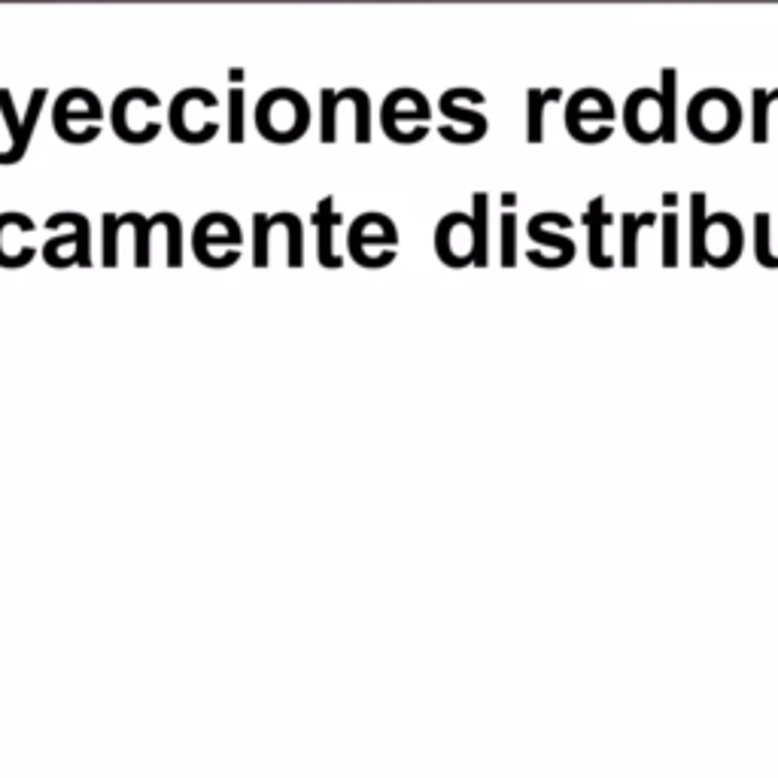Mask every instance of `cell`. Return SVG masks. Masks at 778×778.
Masks as SVG:
<instances>
[{
    "instance_id": "obj_19",
    "label": "cell",
    "mask_w": 778,
    "mask_h": 778,
    "mask_svg": "<svg viewBox=\"0 0 778 778\" xmlns=\"http://www.w3.org/2000/svg\"><path fill=\"white\" fill-rule=\"evenodd\" d=\"M122 216L107 213L104 216V268L119 265V231H122Z\"/></svg>"
},
{
    "instance_id": "obj_15",
    "label": "cell",
    "mask_w": 778,
    "mask_h": 778,
    "mask_svg": "<svg viewBox=\"0 0 778 778\" xmlns=\"http://www.w3.org/2000/svg\"><path fill=\"white\" fill-rule=\"evenodd\" d=\"M125 225L134 228V265L137 268H149V259H152V231H155V222L140 216V213H125L122 216Z\"/></svg>"
},
{
    "instance_id": "obj_16",
    "label": "cell",
    "mask_w": 778,
    "mask_h": 778,
    "mask_svg": "<svg viewBox=\"0 0 778 778\" xmlns=\"http://www.w3.org/2000/svg\"><path fill=\"white\" fill-rule=\"evenodd\" d=\"M529 238L532 241H538V244H544V247H557L560 250V256H563V262H569L572 256H575V244L566 238V235H551L548 231V225H544V216L538 213V216H532V222H529Z\"/></svg>"
},
{
    "instance_id": "obj_20",
    "label": "cell",
    "mask_w": 778,
    "mask_h": 778,
    "mask_svg": "<svg viewBox=\"0 0 778 778\" xmlns=\"http://www.w3.org/2000/svg\"><path fill=\"white\" fill-rule=\"evenodd\" d=\"M599 204V201H596ZM596 204H593V213H590V262L596 268H611L614 259L605 253V244H602V216H596Z\"/></svg>"
},
{
    "instance_id": "obj_8",
    "label": "cell",
    "mask_w": 778,
    "mask_h": 778,
    "mask_svg": "<svg viewBox=\"0 0 778 778\" xmlns=\"http://www.w3.org/2000/svg\"><path fill=\"white\" fill-rule=\"evenodd\" d=\"M37 225L25 213H0V268H25L37 250L19 244L22 235L34 231Z\"/></svg>"
},
{
    "instance_id": "obj_12",
    "label": "cell",
    "mask_w": 778,
    "mask_h": 778,
    "mask_svg": "<svg viewBox=\"0 0 778 778\" xmlns=\"http://www.w3.org/2000/svg\"><path fill=\"white\" fill-rule=\"evenodd\" d=\"M76 122L95 125L101 122V104L89 89H67L55 104V131H67Z\"/></svg>"
},
{
    "instance_id": "obj_3",
    "label": "cell",
    "mask_w": 778,
    "mask_h": 778,
    "mask_svg": "<svg viewBox=\"0 0 778 778\" xmlns=\"http://www.w3.org/2000/svg\"><path fill=\"white\" fill-rule=\"evenodd\" d=\"M690 131L703 140H727L739 128V104L727 92H703L690 104Z\"/></svg>"
},
{
    "instance_id": "obj_21",
    "label": "cell",
    "mask_w": 778,
    "mask_h": 778,
    "mask_svg": "<svg viewBox=\"0 0 778 778\" xmlns=\"http://www.w3.org/2000/svg\"><path fill=\"white\" fill-rule=\"evenodd\" d=\"M651 225V216H627V225H624V265L633 268L636 265V241H639V228Z\"/></svg>"
},
{
    "instance_id": "obj_17",
    "label": "cell",
    "mask_w": 778,
    "mask_h": 778,
    "mask_svg": "<svg viewBox=\"0 0 778 778\" xmlns=\"http://www.w3.org/2000/svg\"><path fill=\"white\" fill-rule=\"evenodd\" d=\"M244 89H231L228 95V140L244 143Z\"/></svg>"
},
{
    "instance_id": "obj_4",
    "label": "cell",
    "mask_w": 778,
    "mask_h": 778,
    "mask_svg": "<svg viewBox=\"0 0 778 778\" xmlns=\"http://www.w3.org/2000/svg\"><path fill=\"white\" fill-rule=\"evenodd\" d=\"M699 253H703V265L727 268L742 253V228L730 213H715L703 222V235H699Z\"/></svg>"
},
{
    "instance_id": "obj_10",
    "label": "cell",
    "mask_w": 778,
    "mask_h": 778,
    "mask_svg": "<svg viewBox=\"0 0 778 778\" xmlns=\"http://www.w3.org/2000/svg\"><path fill=\"white\" fill-rule=\"evenodd\" d=\"M627 128L636 140H657L663 134V98L657 92H636L627 104Z\"/></svg>"
},
{
    "instance_id": "obj_22",
    "label": "cell",
    "mask_w": 778,
    "mask_h": 778,
    "mask_svg": "<svg viewBox=\"0 0 778 778\" xmlns=\"http://www.w3.org/2000/svg\"><path fill=\"white\" fill-rule=\"evenodd\" d=\"M678 265V216L666 213L663 216V268Z\"/></svg>"
},
{
    "instance_id": "obj_13",
    "label": "cell",
    "mask_w": 778,
    "mask_h": 778,
    "mask_svg": "<svg viewBox=\"0 0 778 778\" xmlns=\"http://www.w3.org/2000/svg\"><path fill=\"white\" fill-rule=\"evenodd\" d=\"M314 225H317V231H320V244H317V259H320V265L323 268H341L344 265V259L335 253V241H332V231H335V225H338V213L332 210V198H323L320 201V207H317V213H314Z\"/></svg>"
},
{
    "instance_id": "obj_25",
    "label": "cell",
    "mask_w": 778,
    "mask_h": 778,
    "mask_svg": "<svg viewBox=\"0 0 778 778\" xmlns=\"http://www.w3.org/2000/svg\"><path fill=\"white\" fill-rule=\"evenodd\" d=\"M532 140H541V95L532 92V128H529Z\"/></svg>"
},
{
    "instance_id": "obj_7",
    "label": "cell",
    "mask_w": 778,
    "mask_h": 778,
    "mask_svg": "<svg viewBox=\"0 0 778 778\" xmlns=\"http://www.w3.org/2000/svg\"><path fill=\"white\" fill-rule=\"evenodd\" d=\"M399 244V231L396 225L389 222L383 213H362L353 228H350V238H347V250L350 256L362 265L368 247L380 250V247H396Z\"/></svg>"
},
{
    "instance_id": "obj_11",
    "label": "cell",
    "mask_w": 778,
    "mask_h": 778,
    "mask_svg": "<svg viewBox=\"0 0 778 778\" xmlns=\"http://www.w3.org/2000/svg\"><path fill=\"white\" fill-rule=\"evenodd\" d=\"M137 107V89H128L116 98L113 104V131L128 140V143H146V140H155L162 131L159 122H140V113L134 110Z\"/></svg>"
},
{
    "instance_id": "obj_1",
    "label": "cell",
    "mask_w": 778,
    "mask_h": 778,
    "mask_svg": "<svg viewBox=\"0 0 778 778\" xmlns=\"http://www.w3.org/2000/svg\"><path fill=\"white\" fill-rule=\"evenodd\" d=\"M256 122H259L262 137H268L274 143L298 140L307 131V104L292 89H274L259 101Z\"/></svg>"
},
{
    "instance_id": "obj_24",
    "label": "cell",
    "mask_w": 778,
    "mask_h": 778,
    "mask_svg": "<svg viewBox=\"0 0 778 778\" xmlns=\"http://www.w3.org/2000/svg\"><path fill=\"white\" fill-rule=\"evenodd\" d=\"M757 262L763 268H778L775 256L769 253V216L766 213H757Z\"/></svg>"
},
{
    "instance_id": "obj_14",
    "label": "cell",
    "mask_w": 778,
    "mask_h": 778,
    "mask_svg": "<svg viewBox=\"0 0 778 778\" xmlns=\"http://www.w3.org/2000/svg\"><path fill=\"white\" fill-rule=\"evenodd\" d=\"M487 207H490V201H487V195L484 192H478L475 195V213H472V228H475V268H487V262H490V235H487V228H490V219H487Z\"/></svg>"
},
{
    "instance_id": "obj_9",
    "label": "cell",
    "mask_w": 778,
    "mask_h": 778,
    "mask_svg": "<svg viewBox=\"0 0 778 778\" xmlns=\"http://www.w3.org/2000/svg\"><path fill=\"white\" fill-rule=\"evenodd\" d=\"M241 225L231 219L228 213H207L198 225H195V259H204L210 247H228L238 250L241 244Z\"/></svg>"
},
{
    "instance_id": "obj_5",
    "label": "cell",
    "mask_w": 778,
    "mask_h": 778,
    "mask_svg": "<svg viewBox=\"0 0 778 778\" xmlns=\"http://www.w3.org/2000/svg\"><path fill=\"white\" fill-rule=\"evenodd\" d=\"M435 250L438 259L450 268H465L475 259V228H472V216L465 213H447L438 222L435 231Z\"/></svg>"
},
{
    "instance_id": "obj_6",
    "label": "cell",
    "mask_w": 778,
    "mask_h": 778,
    "mask_svg": "<svg viewBox=\"0 0 778 778\" xmlns=\"http://www.w3.org/2000/svg\"><path fill=\"white\" fill-rule=\"evenodd\" d=\"M43 104H46V89H34L25 119H19L10 89H0V110H4V119H7L10 134H13V146L0 152V165H16V162L25 159V152H28V146H31V137H34V128H37V119H40Z\"/></svg>"
},
{
    "instance_id": "obj_23",
    "label": "cell",
    "mask_w": 778,
    "mask_h": 778,
    "mask_svg": "<svg viewBox=\"0 0 778 778\" xmlns=\"http://www.w3.org/2000/svg\"><path fill=\"white\" fill-rule=\"evenodd\" d=\"M517 262V216L505 213L502 216V265L514 268Z\"/></svg>"
},
{
    "instance_id": "obj_2",
    "label": "cell",
    "mask_w": 778,
    "mask_h": 778,
    "mask_svg": "<svg viewBox=\"0 0 778 778\" xmlns=\"http://www.w3.org/2000/svg\"><path fill=\"white\" fill-rule=\"evenodd\" d=\"M70 225V235L55 238L43 247V256L52 268H67V265H80V268H92V225L83 213H52L46 219V228H61Z\"/></svg>"
},
{
    "instance_id": "obj_18",
    "label": "cell",
    "mask_w": 778,
    "mask_h": 778,
    "mask_svg": "<svg viewBox=\"0 0 778 778\" xmlns=\"http://www.w3.org/2000/svg\"><path fill=\"white\" fill-rule=\"evenodd\" d=\"M690 210H693V225H690V262L699 268V265H703V253H699V235H703V222H706V198H703V195H693Z\"/></svg>"
}]
</instances>
